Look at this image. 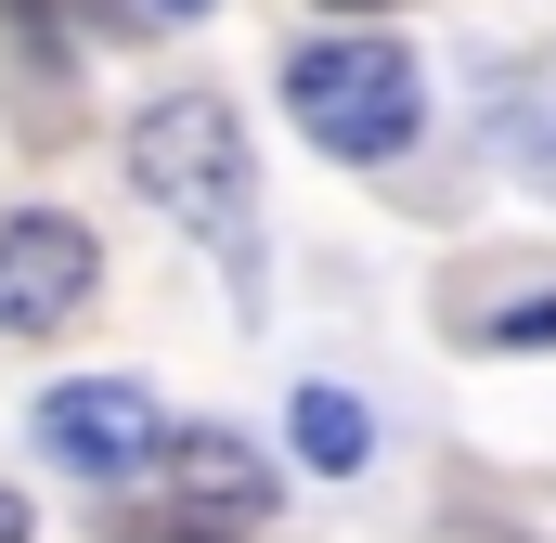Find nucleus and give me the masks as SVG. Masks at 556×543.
Masks as SVG:
<instances>
[{
    "label": "nucleus",
    "instance_id": "nucleus-13",
    "mask_svg": "<svg viewBox=\"0 0 556 543\" xmlns=\"http://www.w3.org/2000/svg\"><path fill=\"white\" fill-rule=\"evenodd\" d=\"M155 543H194V531H155Z\"/></svg>",
    "mask_w": 556,
    "mask_h": 543
},
{
    "label": "nucleus",
    "instance_id": "nucleus-6",
    "mask_svg": "<svg viewBox=\"0 0 556 543\" xmlns=\"http://www.w3.org/2000/svg\"><path fill=\"white\" fill-rule=\"evenodd\" d=\"M298 453H311L324 479H350V466L376 453V427H363V402H350V389H298Z\"/></svg>",
    "mask_w": 556,
    "mask_h": 543
},
{
    "label": "nucleus",
    "instance_id": "nucleus-10",
    "mask_svg": "<svg viewBox=\"0 0 556 543\" xmlns=\"http://www.w3.org/2000/svg\"><path fill=\"white\" fill-rule=\"evenodd\" d=\"M0 543H26V505H13V492H0Z\"/></svg>",
    "mask_w": 556,
    "mask_h": 543
},
{
    "label": "nucleus",
    "instance_id": "nucleus-8",
    "mask_svg": "<svg viewBox=\"0 0 556 543\" xmlns=\"http://www.w3.org/2000/svg\"><path fill=\"white\" fill-rule=\"evenodd\" d=\"M505 337H556V298H531V311H505Z\"/></svg>",
    "mask_w": 556,
    "mask_h": 543
},
{
    "label": "nucleus",
    "instance_id": "nucleus-4",
    "mask_svg": "<svg viewBox=\"0 0 556 543\" xmlns=\"http://www.w3.org/2000/svg\"><path fill=\"white\" fill-rule=\"evenodd\" d=\"M39 440H52L65 466H91V479H142V466H155V402H142L130 376H65V389L39 402Z\"/></svg>",
    "mask_w": 556,
    "mask_h": 543
},
{
    "label": "nucleus",
    "instance_id": "nucleus-3",
    "mask_svg": "<svg viewBox=\"0 0 556 543\" xmlns=\"http://www.w3.org/2000/svg\"><path fill=\"white\" fill-rule=\"evenodd\" d=\"M91 233L78 220H52V207H26V220H0V337H52V324H78L91 311Z\"/></svg>",
    "mask_w": 556,
    "mask_h": 543
},
{
    "label": "nucleus",
    "instance_id": "nucleus-11",
    "mask_svg": "<svg viewBox=\"0 0 556 543\" xmlns=\"http://www.w3.org/2000/svg\"><path fill=\"white\" fill-rule=\"evenodd\" d=\"M324 13H389V0H324Z\"/></svg>",
    "mask_w": 556,
    "mask_h": 543
},
{
    "label": "nucleus",
    "instance_id": "nucleus-2",
    "mask_svg": "<svg viewBox=\"0 0 556 543\" xmlns=\"http://www.w3.org/2000/svg\"><path fill=\"white\" fill-rule=\"evenodd\" d=\"M130 181L168 207V220L233 233V220H247V130H233V104H220V91L142 104V117H130Z\"/></svg>",
    "mask_w": 556,
    "mask_h": 543
},
{
    "label": "nucleus",
    "instance_id": "nucleus-1",
    "mask_svg": "<svg viewBox=\"0 0 556 543\" xmlns=\"http://www.w3.org/2000/svg\"><path fill=\"white\" fill-rule=\"evenodd\" d=\"M285 117L311 142H337V155H402L427 117V78H415V52H389V39H311L298 65H285Z\"/></svg>",
    "mask_w": 556,
    "mask_h": 543
},
{
    "label": "nucleus",
    "instance_id": "nucleus-9",
    "mask_svg": "<svg viewBox=\"0 0 556 543\" xmlns=\"http://www.w3.org/2000/svg\"><path fill=\"white\" fill-rule=\"evenodd\" d=\"M0 13H39V26H65V13H78V0H0Z\"/></svg>",
    "mask_w": 556,
    "mask_h": 543
},
{
    "label": "nucleus",
    "instance_id": "nucleus-12",
    "mask_svg": "<svg viewBox=\"0 0 556 543\" xmlns=\"http://www.w3.org/2000/svg\"><path fill=\"white\" fill-rule=\"evenodd\" d=\"M155 13H207V0H155Z\"/></svg>",
    "mask_w": 556,
    "mask_h": 543
},
{
    "label": "nucleus",
    "instance_id": "nucleus-5",
    "mask_svg": "<svg viewBox=\"0 0 556 543\" xmlns=\"http://www.w3.org/2000/svg\"><path fill=\"white\" fill-rule=\"evenodd\" d=\"M181 505H207V518H273V466L247 453V440H220V427H194L181 453Z\"/></svg>",
    "mask_w": 556,
    "mask_h": 543
},
{
    "label": "nucleus",
    "instance_id": "nucleus-7",
    "mask_svg": "<svg viewBox=\"0 0 556 543\" xmlns=\"http://www.w3.org/2000/svg\"><path fill=\"white\" fill-rule=\"evenodd\" d=\"M492 130H531L544 142V181H556V104L544 91H492Z\"/></svg>",
    "mask_w": 556,
    "mask_h": 543
}]
</instances>
